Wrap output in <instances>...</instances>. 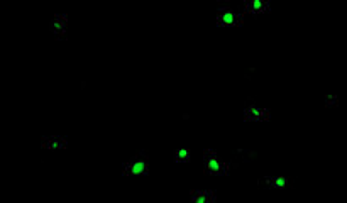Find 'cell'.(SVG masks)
I'll return each mask as SVG.
<instances>
[{"label": "cell", "instance_id": "cell-1", "mask_svg": "<svg viewBox=\"0 0 347 203\" xmlns=\"http://www.w3.org/2000/svg\"><path fill=\"white\" fill-rule=\"evenodd\" d=\"M2 200H7V198H2ZM10 201H15V200H10ZM19 203H24V201H19Z\"/></svg>", "mask_w": 347, "mask_h": 203}]
</instances>
